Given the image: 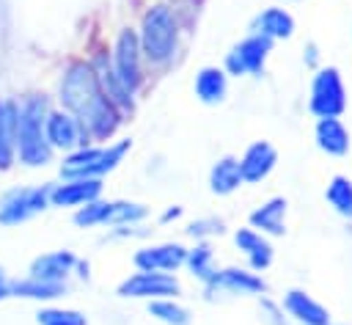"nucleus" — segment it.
Listing matches in <instances>:
<instances>
[{"label": "nucleus", "mask_w": 352, "mask_h": 325, "mask_svg": "<svg viewBox=\"0 0 352 325\" xmlns=\"http://www.w3.org/2000/svg\"><path fill=\"white\" fill-rule=\"evenodd\" d=\"M60 105L82 124L88 138H107L121 121L118 107L104 96L94 66L82 61L66 66V74L60 80Z\"/></svg>", "instance_id": "f257e3e1"}, {"label": "nucleus", "mask_w": 352, "mask_h": 325, "mask_svg": "<svg viewBox=\"0 0 352 325\" xmlns=\"http://www.w3.org/2000/svg\"><path fill=\"white\" fill-rule=\"evenodd\" d=\"M47 99L41 94H30L16 105V157L25 165H44L52 157V149L44 138Z\"/></svg>", "instance_id": "f03ea898"}, {"label": "nucleus", "mask_w": 352, "mask_h": 325, "mask_svg": "<svg viewBox=\"0 0 352 325\" xmlns=\"http://www.w3.org/2000/svg\"><path fill=\"white\" fill-rule=\"evenodd\" d=\"M138 41H140V52L151 63L170 61L176 52V44H179V28H176L173 11L168 6H151L143 14Z\"/></svg>", "instance_id": "7ed1b4c3"}, {"label": "nucleus", "mask_w": 352, "mask_h": 325, "mask_svg": "<svg viewBox=\"0 0 352 325\" xmlns=\"http://www.w3.org/2000/svg\"><path fill=\"white\" fill-rule=\"evenodd\" d=\"M308 107L316 118H338L346 107V91H344V80L338 74L336 66L319 69L314 74L311 83V99Z\"/></svg>", "instance_id": "20e7f679"}, {"label": "nucleus", "mask_w": 352, "mask_h": 325, "mask_svg": "<svg viewBox=\"0 0 352 325\" xmlns=\"http://www.w3.org/2000/svg\"><path fill=\"white\" fill-rule=\"evenodd\" d=\"M50 190L52 187L44 185V187H19V190L6 193L0 201V223L14 226V223L33 218L36 212H41L50 204Z\"/></svg>", "instance_id": "39448f33"}, {"label": "nucleus", "mask_w": 352, "mask_h": 325, "mask_svg": "<svg viewBox=\"0 0 352 325\" xmlns=\"http://www.w3.org/2000/svg\"><path fill=\"white\" fill-rule=\"evenodd\" d=\"M116 77L121 80V85L135 94V88L140 85V41L135 30H121L113 47V61H110Z\"/></svg>", "instance_id": "423d86ee"}, {"label": "nucleus", "mask_w": 352, "mask_h": 325, "mask_svg": "<svg viewBox=\"0 0 352 325\" xmlns=\"http://www.w3.org/2000/svg\"><path fill=\"white\" fill-rule=\"evenodd\" d=\"M270 50H272V39L253 33V36H248L245 41H239L226 55V69L231 74H261Z\"/></svg>", "instance_id": "0eeeda50"}, {"label": "nucleus", "mask_w": 352, "mask_h": 325, "mask_svg": "<svg viewBox=\"0 0 352 325\" xmlns=\"http://www.w3.org/2000/svg\"><path fill=\"white\" fill-rule=\"evenodd\" d=\"M44 138L50 143V149H82L88 140V132L82 129V124L66 113V110H52L44 118Z\"/></svg>", "instance_id": "6e6552de"}, {"label": "nucleus", "mask_w": 352, "mask_h": 325, "mask_svg": "<svg viewBox=\"0 0 352 325\" xmlns=\"http://www.w3.org/2000/svg\"><path fill=\"white\" fill-rule=\"evenodd\" d=\"M118 295L124 297H165V295H179V281L168 273H148L140 270L121 281Z\"/></svg>", "instance_id": "1a4fd4ad"}, {"label": "nucleus", "mask_w": 352, "mask_h": 325, "mask_svg": "<svg viewBox=\"0 0 352 325\" xmlns=\"http://www.w3.org/2000/svg\"><path fill=\"white\" fill-rule=\"evenodd\" d=\"M187 259V248L176 245V242H168V245H151V248H140L135 253V264L140 270H148V273H168V270H176L179 264H184Z\"/></svg>", "instance_id": "9d476101"}, {"label": "nucleus", "mask_w": 352, "mask_h": 325, "mask_svg": "<svg viewBox=\"0 0 352 325\" xmlns=\"http://www.w3.org/2000/svg\"><path fill=\"white\" fill-rule=\"evenodd\" d=\"M278 162V151L272 143L267 140H256L245 149L242 160H239V171H242V182H261Z\"/></svg>", "instance_id": "9b49d317"}, {"label": "nucleus", "mask_w": 352, "mask_h": 325, "mask_svg": "<svg viewBox=\"0 0 352 325\" xmlns=\"http://www.w3.org/2000/svg\"><path fill=\"white\" fill-rule=\"evenodd\" d=\"M102 193V179H66L63 185H55L50 190V204L52 207H77L88 204Z\"/></svg>", "instance_id": "f8f14e48"}, {"label": "nucleus", "mask_w": 352, "mask_h": 325, "mask_svg": "<svg viewBox=\"0 0 352 325\" xmlns=\"http://www.w3.org/2000/svg\"><path fill=\"white\" fill-rule=\"evenodd\" d=\"M283 308L289 311L292 319H297L300 325H324L330 322V314L322 303H316L308 292L302 289H289L283 295Z\"/></svg>", "instance_id": "ddd939ff"}, {"label": "nucleus", "mask_w": 352, "mask_h": 325, "mask_svg": "<svg viewBox=\"0 0 352 325\" xmlns=\"http://www.w3.org/2000/svg\"><path fill=\"white\" fill-rule=\"evenodd\" d=\"M74 264H77V259H74L72 251H52V253L38 256L30 264V278H38V281H63L72 273Z\"/></svg>", "instance_id": "4468645a"}, {"label": "nucleus", "mask_w": 352, "mask_h": 325, "mask_svg": "<svg viewBox=\"0 0 352 325\" xmlns=\"http://www.w3.org/2000/svg\"><path fill=\"white\" fill-rule=\"evenodd\" d=\"M209 289L217 286V289H226V292H234V295H256V292H264L267 284L256 275V273H248V270H239V267H226L214 275L212 284H206Z\"/></svg>", "instance_id": "2eb2a0df"}, {"label": "nucleus", "mask_w": 352, "mask_h": 325, "mask_svg": "<svg viewBox=\"0 0 352 325\" xmlns=\"http://www.w3.org/2000/svg\"><path fill=\"white\" fill-rule=\"evenodd\" d=\"M16 157V102L0 99V168H11Z\"/></svg>", "instance_id": "dca6fc26"}, {"label": "nucleus", "mask_w": 352, "mask_h": 325, "mask_svg": "<svg viewBox=\"0 0 352 325\" xmlns=\"http://www.w3.org/2000/svg\"><path fill=\"white\" fill-rule=\"evenodd\" d=\"M314 135H316V146L333 157H344L349 151V132L338 118H319Z\"/></svg>", "instance_id": "f3484780"}, {"label": "nucleus", "mask_w": 352, "mask_h": 325, "mask_svg": "<svg viewBox=\"0 0 352 325\" xmlns=\"http://www.w3.org/2000/svg\"><path fill=\"white\" fill-rule=\"evenodd\" d=\"M253 30H256L258 36L272 39V41H275V39H289V36L294 33V19H292L289 11L270 6V8H264V11L253 19Z\"/></svg>", "instance_id": "a211bd4d"}, {"label": "nucleus", "mask_w": 352, "mask_h": 325, "mask_svg": "<svg viewBox=\"0 0 352 325\" xmlns=\"http://www.w3.org/2000/svg\"><path fill=\"white\" fill-rule=\"evenodd\" d=\"M234 242L236 248L250 259V267L253 270H264L270 262H272V245L256 231V229H239L234 234Z\"/></svg>", "instance_id": "6ab92c4d"}, {"label": "nucleus", "mask_w": 352, "mask_h": 325, "mask_svg": "<svg viewBox=\"0 0 352 325\" xmlns=\"http://www.w3.org/2000/svg\"><path fill=\"white\" fill-rule=\"evenodd\" d=\"M94 72H96V77H99V85H102V91H104V96L116 105V107H121V110H129L132 107V94L121 85V80L116 77V72H113V66H110V61L104 58V55H99L96 58V63H94Z\"/></svg>", "instance_id": "aec40b11"}, {"label": "nucleus", "mask_w": 352, "mask_h": 325, "mask_svg": "<svg viewBox=\"0 0 352 325\" xmlns=\"http://www.w3.org/2000/svg\"><path fill=\"white\" fill-rule=\"evenodd\" d=\"M226 88H228L226 72L217 69V66H204V69L195 74V96H198L204 105H217V102H223Z\"/></svg>", "instance_id": "412c9836"}, {"label": "nucleus", "mask_w": 352, "mask_h": 325, "mask_svg": "<svg viewBox=\"0 0 352 325\" xmlns=\"http://www.w3.org/2000/svg\"><path fill=\"white\" fill-rule=\"evenodd\" d=\"M283 215H286V198L275 196V198H270L267 204H261L258 209L250 212V226H253V229H261V231H267V234L280 237V234L286 231Z\"/></svg>", "instance_id": "4be33fe9"}, {"label": "nucleus", "mask_w": 352, "mask_h": 325, "mask_svg": "<svg viewBox=\"0 0 352 325\" xmlns=\"http://www.w3.org/2000/svg\"><path fill=\"white\" fill-rule=\"evenodd\" d=\"M209 185L217 196H228L242 185V171H239V160L236 157H220L212 165L209 174Z\"/></svg>", "instance_id": "5701e85b"}, {"label": "nucleus", "mask_w": 352, "mask_h": 325, "mask_svg": "<svg viewBox=\"0 0 352 325\" xmlns=\"http://www.w3.org/2000/svg\"><path fill=\"white\" fill-rule=\"evenodd\" d=\"M66 292L63 281H38V278H25L16 284H8V295H22V297H33V300H52L60 297Z\"/></svg>", "instance_id": "b1692460"}, {"label": "nucleus", "mask_w": 352, "mask_h": 325, "mask_svg": "<svg viewBox=\"0 0 352 325\" xmlns=\"http://www.w3.org/2000/svg\"><path fill=\"white\" fill-rule=\"evenodd\" d=\"M324 198H327V204H330L338 215L352 218V182H349L346 176H341V174L333 176V179L327 182Z\"/></svg>", "instance_id": "393cba45"}, {"label": "nucleus", "mask_w": 352, "mask_h": 325, "mask_svg": "<svg viewBox=\"0 0 352 325\" xmlns=\"http://www.w3.org/2000/svg\"><path fill=\"white\" fill-rule=\"evenodd\" d=\"M187 267H190V273L195 275V278H201L204 284H212L214 281V275H217V270L212 267V248L206 245V242H201V245H195L192 251H187Z\"/></svg>", "instance_id": "a878e982"}, {"label": "nucleus", "mask_w": 352, "mask_h": 325, "mask_svg": "<svg viewBox=\"0 0 352 325\" xmlns=\"http://www.w3.org/2000/svg\"><path fill=\"white\" fill-rule=\"evenodd\" d=\"M113 209H116V201H88L85 207L77 209L74 215V223L77 226H99V223H110L113 220Z\"/></svg>", "instance_id": "bb28decb"}, {"label": "nucleus", "mask_w": 352, "mask_h": 325, "mask_svg": "<svg viewBox=\"0 0 352 325\" xmlns=\"http://www.w3.org/2000/svg\"><path fill=\"white\" fill-rule=\"evenodd\" d=\"M148 314L157 317V319L165 322V325H190L187 308H182L179 303L165 300V297H157L154 303H148Z\"/></svg>", "instance_id": "cd10ccee"}, {"label": "nucleus", "mask_w": 352, "mask_h": 325, "mask_svg": "<svg viewBox=\"0 0 352 325\" xmlns=\"http://www.w3.org/2000/svg\"><path fill=\"white\" fill-rule=\"evenodd\" d=\"M36 317H38V325H85V317L69 308H44Z\"/></svg>", "instance_id": "c85d7f7f"}, {"label": "nucleus", "mask_w": 352, "mask_h": 325, "mask_svg": "<svg viewBox=\"0 0 352 325\" xmlns=\"http://www.w3.org/2000/svg\"><path fill=\"white\" fill-rule=\"evenodd\" d=\"M143 215H146V207L143 204L116 201V209H113V220L110 223H132V220H140Z\"/></svg>", "instance_id": "c756f323"}, {"label": "nucleus", "mask_w": 352, "mask_h": 325, "mask_svg": "<svg viewBox=\"0 0 352 325\" xmlns=\"http://www.w3.org/2000/svg\"><path fill=\"white\" fill-rule=\"evenodd\" d=\"M220 231H223V220H217V218L195 220V223H190V229H187L190 237H206V234H220Z\"/></svg>", "instance_id": "7c9ffc66"}, {"label": "nucleus", "mask_w": 352, "mask_h": 325, "mask_svg": "<svg viewBox=\"0 0 352 325\" xmlns=\"http://www.w3.org/2000/svg\"><path fill=\"white\" fill-rule=\"evenodd\" d=\"M261 317L270 322V325H286V319H283V311L272 303V300H261Z\"/></svg>", "instance_id": "2f4dec72"}, {"label": "nucleus", "mask_w": 352, "mask_h": 325, "mask_svg": "<svg viewBox=\"0 0 352 325\" xmlns=\"http://www.w3.org/2000/svg\"><path fill=\"white\" fill-rule=\"evenodd\" d=\"M302 61H305L308 66H316V61H319V47H316V44H308V47H305Z\"/></svg>", "instance_id": "473e14b6"}, {"label": "nucleus", "mask_w": 352, "mask_h": 325, "mask_svg": "<svg viewBox=\"0 0 352 325\" xmlns=\"http://www.w3.org/2000/svg\"><path fill=\"white\" fill-rule=\"evenodd\" d=\"M182 215V207H173V209H168L165 215H162V220H170V218H179Z\"/></svg>", "instance_id": "72a5a7b5"}, {"label": "nucleus", "mask_w": 352, "mask_h": 325, "mask_svg": "<svg viewBox=\"0 0 352 325\" xmlns=\"http://www.w3.org/2000/svg\"><path fill=\"white\" fill-rule=\"evenodd\" d=\"M3 297H8V284H6V281H0V300H3Z\"/></svg>", "instance_id": "f704fd0d"}, {"label": "nucleus", "mask_w": 352, "mask_h": 325, "mask_svg": "<svg viewBox=\"0 0 352 325\" xmlns=\"http://www.w3.org/2000/svg\"><path fill=\"white\" fill-rule=\"evenodd\" d=\"M0 281H6V275H3V270H0Z\"/></svg>", "instance_id": "c9c22d12"}, {"label": "nucleus", "mask_w": 352, "mask_h": 325, "mask_svg": "<svg viewBox=\"0 0 352 325\" xmlns=\"http://www.w3.org/2000/svg\"><path fill=\"white\" fill-rule=\"evenodd\" d=\"M324 325H333V322H324Z\"/></svg>", "instance_id": "e433bc0d"}]
</instances>
